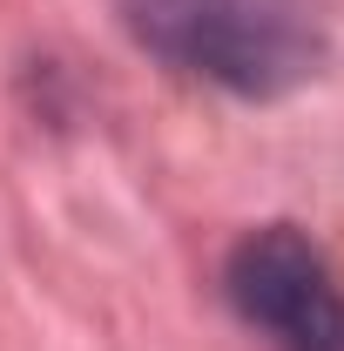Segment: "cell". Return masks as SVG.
I'll return each mask as SVG.
<instances>
[{"instance_id":"cell-2","label":"cell","mask_w":344,"mask_h":351,"mask_svg":"<svg viewBox=\"0 0 344 351\" xmlns=\"http://www.w3.org/2000/svg\"><path fill=\"white\" fill-rule=\"evenodd\" d=\"M223 298L270 351H344V270L297 223L236 237Z\"/></svg>"},{"instance_id":"cell-1","label":"cell","mask_w":344,"mask_h":351,"mask_svg":"<svg viewBox=\"0 0 344 351\" xmlns=\"http://www.w3.org/2000/svg\"><path fill=\"white\" fill-rule=\"evenodd\" d=\"M115 14L142 54L243 101H277L324 68L317 0H115Z\"/></svg>"}]
</instances>
